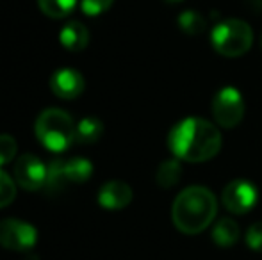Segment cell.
<instances>
[{
  "instance_id": "7a4b0ae2",
  "label": "cell",
  "mask_w": 262,
  "mask_h": 260,
  "mask_svg": "<svg viewBox=\"0 0 262 260\" xmlns=\"http://www.w3.org/2000/svg\"><path fill=\"white\" fill-rule=\"evenodd\" d=\"M217 210L216 196L202 185L187 187L175 198L171 207V218L182 233L196 235L209 228Z\"/></svg>"
},
{
  "instance_id": "4fadbf2b",
  "label": "cell",
  "mask_w": 262,
  "mask_h": 260,
  "mask_svg": "<svg viewBox=\"0 0 262 260\" xmlns=\"http://www.w3.org/2000/svg\"><path fill=\"white\" fill-rule=\"evenodd\" d=\"M241 230L232 218H221L212 230V241L220 248H230L239 241Z\"/></svg>"
},
{
  "instance_id": "5b68a950",
  "label": "cell",
  "mask_w": 262,
  "mask_h": 260,
  "mask_svg": "<svg viewBox=\"0 0 262 260\" xmlns=\"http://www.w3.org/2000/svg\"><path fill=\"white\" fill-rule=\"evenodd\" d=\"M91 173H93V164L84 157L55 159L49 164L45 189L49 195H59L68 187H75L88 182Z\"/></svg>"
},
{
  "instance_id": "8992f818",
  "label": "cell",
  "mask_w": 262,
  "mask_h": 260,
  "mask_svg": "<svg viewBox=\"0 0 262 260\" xmlns=\"http://www.w3.org/2000/svg\"><path fill=\"white\" fill-rule=\"evenodd\" d=\"M212 116L216 123L223 129H234L245 116V100L235 87L225 86L214 94Z\"/></svg>"
},
{
  "instance_id": "ffe728a7",
  "label": "cell",
  "mask_w": 262,
  "mask_h": 260,
  "mask_svg": "<svg viewBox=\"0 0 262 260\" xmlns=\"http://www.w3.org/2000/svg\"><path fill=\"white\" fill-rule=\"evenodd\" d=\"M113 2L114 0H82L80 7L86 16H98V14L105 13L113 6Z\"/></svg>"
},
{
  "instance_id": "52a82bcc",
  "label": "cell",
  "mask_w": 262,
  "mask_h": 260,
  "mask_svg": "<svg viewBox=\"0 0 262 260\" xmlns=\"http://www.w3.org/2000/svg\"><path fill=\"white\" fill-rule=\"evenodd\" d=\"M38 230L20 219L6 218L0 221V246L13 251H27L34 248Z\"/></svg>"
},
{
  "instance_id": "ba28073f",
  "label": "cell",
  "mask_w": 262,
  "mask_h": 260,
  "mask_svg": "<svg viewBox=\"0 0 262 260\" xmlns=\"http://www.w3.org/2000/svg\"><path fill=\"white\" fill-rule=\"evenodd\" d=\"M49 168L32 153H25L14 164V180L27 191H38L45 187Z\"/></svg>"
},
{
  "instance_id": "9a60e30c",
  "label": "cell",
  "mask_w": 262,
  "mask_h": 260,
  "mask_svg": "<svg viewBox=\"0 0 262 260\" xmlns=\"http://www.w3.org/2000/svg\"><path fill=\"white\" fill-rule=\"evenodd\" d=\"M180 173H182V168H180L179 160L169 159V160H164V162L159 166L156 180L162 189H169V187H173V185L179 184Z\"/></svg>"
},
{
  "instance_id": "7c38bea8",
  "label": "cell",
  "mask_w": 262,
  "mask_h": 260,
  "mask_svg": "<svg viewBox=\"0 0 262 260\" xmlns=\"http://www.w3.org/2000/svg\"><path fill=\"white\" fill-rule=\"evenodd\" d=\"M59 41L70 52H80L90 43V32L80 21H68L59 34Z\"/></svg>"
},
{
  "instance_id": "603a6c76",
  "label": "cell",
  "mask_w": 262,
  "mask_h": 260,
  "mask_svg": "<svg viewBox=\"0 0 262 260\" xmlns=\"http://www.w3.org/2000/svg\"><path fill=\"white\" fill-rule=\"evenodd\" d=\"M260 46H262V36H260Z\"/></svg>"
},
{
  "instance_id": "d6986e66",
  "label": "cell",
  "mask_w": 262,
  "mask_h": 260,
  "mask_svg": "<svg viewBox=\"0 0 262 260\" xmlns=\"http://www.w3.org/2000/svg\"><path fill=\"white\" fill-rule=\"evenodd\" d=\"M18 145L16 139L7 134H0V166H6L16 157Z\"/></svg>"
},
{
  "instance_id": "8fae6325",
  "label": "cell",
  "mask_w": 262,
  "mask_h": 260,
  "mask_svg": "<svg viewBox=\"0 0 262 260\" xmlns=\"http://www.w3.org/2000/svg\"><path fill=\"white\" fill-rule=\"evenodd\" d=\"M132 189L128 184L120 180L107 182L98 191V203L109 210H120L125 208L132 201Z\"/></svg>"
},
{
  "instance_id": "ac0fdd59",
  "label": "cell",
  "mask_w": 262,
  "mask_h": 260,
  "mask_svg": "<svg viewBox=\"0 0 262 260\" xmlns=\"http://www.w3.org/2000/svg\"><path fill=\"white\" fill-rule=\"evenodd\" d=\"M14 196H16V184L6 171L0 170V208L13 203Z\"/></svg>"
},
{
  "instance_id": "e0dca14e",
  "label": "cell",
  "mask_w": 262,
  "mask_h": 260,
  "mask_svg": "<svg viewBox=\"0 0 262 260\" xmlns=\"http://www.w3.org/2000/svg\"><path fill=\"white\" fill-rule=\"evenodd\" d=\"M179 27L182 29L186 34L196 36V34H202V32L205 31V27H207V21H205V18L202 16L198 11L189 9V11H184V13H180Z\"/></svg>"
},
{
  "instance_id": "44dd1931",
  "label": "cell",
  "mask_w": 262,
  "mask_h": 260,
  "mask_svg": "<svg viewBox=\"0 0 262 260\" xmlns=\"http://www.w3.org/2000/svg\"><path fill=\"white\" fill-rule=\"evenodd\" d=\"M246 244L253 251H262V223H253L246 232Z\"/></svg>"
},
{
  "instance_id": "5bb4252c",
  "label": "cell",
  "mask_w": 262,
  "mask_h": 260,
  "mask_svg": "<svg viewBox=\"0 0 262 260\" xmlns=\"http://www.w3.org/2000/svg\"><path fill=\"white\" fill-rule=\"evenodd\" d=\"M104 134V123L100 122L95 116H88V118H82L79 123H77L75 129V143L79 145H93Z\"/></svg>"
},
{
  "instance_id": "7402d4cb",
  "label": "cell",
  "mask_w": 262,
  "mask_h": 260,
  "mask_svg": "<svg viewBox=\"0 0 262 260\" xmlns=\"http://www.w3.org/2000/svg\"><path fill=\"white\" fill-rule=\"evenodd\" d=\"M164 2H168V4H177V2H182V0H164Z\"/></svg>"
},
{
  "instance_id": "6da1fadb",
  "label": "cell",
  "mask_w": 262,
  "mask_h": 260,
  "mask_svg": "<svg viewBox=\"0 0 262 260\" xmlns=\"http://www.w3.org/2000/svg\"><path fill=\"white\" fill-rule=\"evenodd\" d=\"M169 150L187 162L210 160L221 148V134L207 120L186 118L169 132Z\"/></svg>"
},
{
  "instance_id": "30bf717a",
  "label": "cell",
  "mask_w": 262,
  "mask_h": 260,
  "mask_svg": "<svg viewBox=\"0 0 262 260\" xmlns=\"http://www.w3.org/2000/svg\"><path fill=\"white\" fill-rule=\"evenodd\" d=\"M50 89L62 100H73L84 91V77L80 75V72L72 68L57 69L50 77Z\"/></svg>"
},
{
  "instance_id": "9c48e42d",
  "label": "cell",
  "mask_w": 262,
  "mask_h": 260,
  "mask_svg": "<svg viewBox=\"0 0 262 260\" xmlns=\"http://www.w3.org/2000/svg\"><path fill=\"white\" fill-rule=\"evenodd\" d=\"M257 198H259V193H257L255 185L246 180L230 182L223 189V195H221V200H223V205L227 207V210L237 216L252 210L257 203Z\"/></svg>"
},
{
  "instance_id": "3957f363",
  "label": "cell",
  "mask_w": 262,
  "mask_h": 260,
  "mask_svg": "<svg viewBox=\"0 0 262 260\" xmlns=\"http://www.w3.org/2000/svg\"><path fill=\"white\" fill-rule=\"evenodd\" d=\"M75 122L66 111L57 107L45 109L38 116L34 125L36 137L50 152L61 153L75 141Z\"/></svg>"
},
{
  "instance_id": "277c9868",
  "label": "cell",
  "mask_w": 262,
  "mask_h": 260,
  "mask_svg": "<svg viewBox=\"0 0 262 260\" xmlns=\"http://www.w3.org/2000/svg\"><path fill=\"white\" fill-rule=\"evenodd\" d=\"M210 41L217 54L225 57H239L253 45V31L246 21L230 18L212 29Z\"/></svg>"
},
{
  "instance_id": "2e32d148",
  "label": "cell",
  "mask_w": 262,
  "mask_h": 260,
  "mask_svg": "<svg viewBox=\"0 0 262 260\" xmlns=\"http://www.w3.org/2000/svg\"><path fill=\"white\" fill-rule=\"evenodd\" d=\"M41 13L49 18H64L75 9L77 0H38Z\"/></svg>"
}]
</instances>
